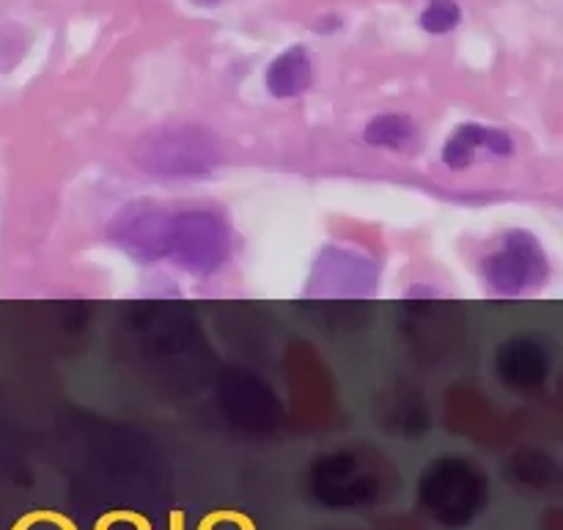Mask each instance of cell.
<instances>
[{
    "mask_svg": "<svg viewBox=\"0 0 563 530\" xmlns=\"http://www.w3.org/2000/svg\"><path fill=\"white\" fill-rule=\"evenodd\" d=\"M234 253V234L223 214L212 209H170L165 262L185 273L209 278L229 264Z\"/></svg>",
    "mask_w": 563,
    "mask_h": 530,
    "instance_id": "6da1fadb",
    "label": "cell"
},
{
    "mask_svg": "<svg viewBox=\"0 0 563 530\" xmlns=\"http://www.w3.org/2000/svg\"><path fill=\"white\" fill-rule=\"evenodd\" d=\"M482 278L495 297L526 295L550 280L548 251L533 231H504L498 247L482 258Z\"/></svg>",
    "mask_w": 563,
    "mask_h": 530,
    "instance_id": "7a4b0ae2",
    "label": "cell"
},
{
    "mask_svg": "<svg viewBox=\"0 0 563 530\" xmlns=\"http://www.w3.org/2000/svg\"><path fill=\"white\" fill-rule=\"evenodd\" d=\"M170 207L157 201H130L108 223V240L137 264L165 262Z\"/></svg>",
    "mask_w": 563,
    "mask_h": 530,
    "instance_id": "3957f363",
    "label": "cell"
},
{
    "mask_svg": "<svg viewBox=\"0 0 563 530\" xmlns=\"http://www.w3.org/2000/svg\"><path fill=\"white\" fill-rule=\"evenodd\" d=\"M141 152L143 168H148V174L170 176V179L207 174L218 163V143L201 130L165 132L152 137Z\"/></svg>",
    "mask_w": 563,
    "mask_h": 530,
    "instance_id": "277c9868",
    "label": "cell"
},
{
    "mask_svg": "<svg viewBox=\"0 0 563 530\" xmlns=\"http://www.w3.org/2000/svg\"><path fill=\"white\" fill-rule=\"evenodd\" d=\"M379 269L366 253L352 247H324L313 264L308 295L317 297H366L377 286Z\"/></svg>",
    "mask_w": 563,
    "mask_h": 530,
    "instance_id": "5b68a950",
    "label": "cell"
},
{
    "mask_svg": "<svg viewBox=\"0 0 563 530\" xmlns=\"http://www.w3.org/2000/svg\"><path fill=\"white\" fill-rule=\"evenodd\" d=\"M515 154V137L500 126L476 124L467 121L460 124L443 143L440 159L449 170H467L487 159H506Z\"/></svg>",
    "mask_w": 563,
    "mask_h": 530,
    "instance_id": "8992f818",
    "label": "cell"
},
{
    "mask_svg": "<svg viewBox=\"0 0 563 530\" xmlns=\"http://www.w3.org/2000/svg\"><path fill=\"white\" fill-rule=\"evenodd\" d=\"M269 97L275 99H295L302 97L313 86V64L306 47H289L280 53L264 75Z\"/></svg>",
    "mask_w": 563,
    "mask_h": 530,
    "instance_id": "52a82bcc",
    "label": "cell"
},
{
    "mask_svg": "<svg viewBox=\"0 0 563 530\" xmlns=\"http://www.w3.org/2000/svg\"><path fill=\"white\" fill-rule=\"evenodd\" d=\"M363 143L388 152H412L418 146V124L405 113H379L363 126Z\"/></svg>",
    "mask_w": 563,
    "mask_h": 530,
    "instance_id": "ba28073f",
    "label": "cell"
},
{
    "mask_svg": "<svg viewBox=\"0 0 563 530\" xmlns=\"http://www.w3.org/2000/svg\"><path fill=\"white\" fill-rule=\"evenodd\" d=\"M462 20V11L456 5V0H429V5L421 14V27L434 36H443L451 33Z\"/></svg>",
    "mask_w": 563,
    "mask_h": 530,
    "instance_id": "9c48e42d",
    "label": "cell"
}]
</instances>
